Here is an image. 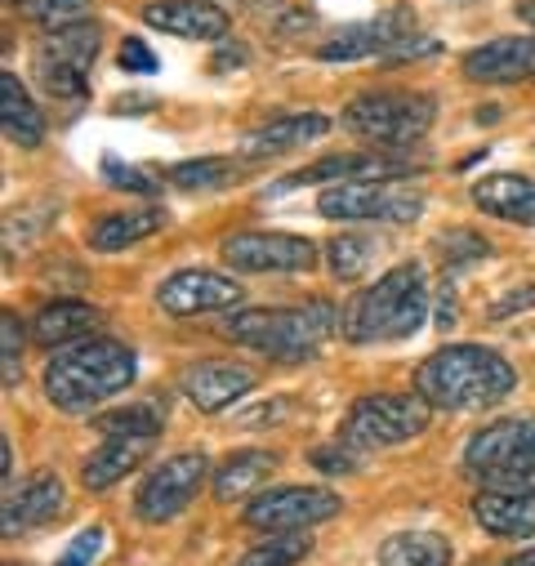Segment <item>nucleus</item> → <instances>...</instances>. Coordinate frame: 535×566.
I'll return each mask as SVG.
<instances>
[{
  "label": "nucleus",
  "instance_id": "nucleus-33",
  "mask_svg": "<svg viewBox=\"0 0 535 566\" xmlns=\"http://www.w3.org/2000/svg\"><path fill=\"white\" fill-rule=\"evenodd\" d=\"M14 10L41 28H63V23H81L90 14V0H14Z\"/></svg>",
  "mask_w": 535,
  "mask_h": 566
},
{
  "label": "nucleus",
  "instance_id": "nucleus-12",
  "mask_svg": "<svg viewBox=\"0 0 535 566\" xmlns=\"http://www.w3.org/2000/svg\"><path fill=\"white\" fill-rule=\"evenodd\" d=\"M223 263L237 272H308L317 245L295 232H237L223 241Z\"/></svg>",
  "mask_w": 535,
  "mask_h": 566
},
{
  "label": "nucleus",
  "instance_id": "nucleus-11",
  "mask_svg": "<svg viewBox=\"0 0 535 566\" xmlns=\"http://www.w3.org/2000/svg\"><path fill=\"white\" fill-rule=\"evenodd\" d=\"M206 482V455L201 451H183V455H170L161 460L144 482H139V495H134V513L144 522H170L179 517L197 491Z\"/></svg>",
  "mask_w": 535,
  "mask_h": 566
},
{
  "label": "nucleus",
  "instance_id": "nucleus-42",
  "mask_svg": "<svg viewBox=\"0 0 535 566\" xmlns=\"http://www.w3.org/2000/svg\"><path fill=\"white\" fill-rule=\"evenodd\" d=\"M313 464H317L322 473H353V469H357L344 447H339V451H335V447H317V451H313Z\"/></svg>",
  "mask_w": 535,
  "mask_h": 566
},
{
  "label": "nucleus",
  "instance_id": "nucleus-8",
  "mask_svg": "<svg viewBox=\"0 0 535 566\" xmlns=\"http://www.w3.org/2000/svg\"><path fill=\"white\" fill-rule=\"evenodd\" d=\"M464 469L500 491H522L535 478V419H500L464 447Z\"/></svg>",
  "mask_w": 535,
  "mask_h": 566
},
{
  "label": "nucleus",
  "instance_id": "nucleus-1",
  "mask_svg": "<svg viewBox=\"0 0 535 566\" xmlns=\"http://www.w3.org/2000/svg\"><path fill=\"white\" fill-rule=\"evenodd\" d=\"M424 317H429L424 268L397 263L344 304L339 335L348 344H392V339H411L424 326Z\"/></svg>",
  "mask_w": 535,
  "mask_h": 566
},
{
  "label": "nucleus",
  "instance_id": "nucleus-46",
  "mask_svg": "<svg viewBox=\"0 0 535 566\" xmlns=\"http://www.w3.org/2000/svg\"><path fill=\"white\" fill-rule=\"evenodd\" d=\"M517 19H522V23H531V28H535V0H526V6H517Z\"/></svg>",
  "mask_w": 535,
  "mask_h": 566
},
{
  "label": "nucleus",
  "instance_id": "nucleus-27",
  "mask_svg": "<svg viewBox=\"0 0 535 566\" xmlns=\"http://www.w3.org/2000/svg\"><path fill=\"white\" fill-rule=\"evenodd\" d=\"M379 566H451V539L442 531H392L379 544Z\"/></svg>",
  "mask_w": 535,
  "mask_h": 566
},
{
  "label": "nucleus",
  "instance_id": "nucleus-43",
  "mask_svg": "<svg viewBox=\"0 0 535 566\" xmlns=\"http://www.w3.org/2000/svg\"><path fill=\"white\" fill-rule=\"evenodd\" d=\"M438 326L447 331V326H455V295L451 291H442V308H438Z\"/></svg>",
  "mask_w": 535,
  "mask_h": 566
},
{
  "label": "nucleus",
  "instance_id": "nucleus-26",
  "mask_svg": "<svg viewBox=\"0 0 535 566\" xmlns=\"http://www.w3.org/2000/svg\"><path fill=\"white\" fill-rule=\"evenodd\" d=\"M277 473V455L273 451H237L219 464L214 473V500L232 504V500H245V495H259L263 482Z\"/></svg>",
  "mask_w": 535,
  "mask_h": 566
},
{
  "label": "nucleus",
  "instance_id": "nucleus-15",
  "mask_svg": "<svg viewBox=\"0 0 535 566\" xmlns=\"http://www.w3.org/2000/svg\"><path fill=\"white\" fill-rule=\"evenodd\" d=\"M259 384V375L245 366V361H192L179 370V392L206 410V415H219L228 410L237 397H245L250 388Z\"/></svg>",
  "mask_w": 535,
  "mask_h": 566
},
{
  "label": "nucleus",
  "instance_id": "nucleus-32",
  "mask_svg": "<svg viewBox=\"0 0 535 566\" xmlns=\"http://www.w3.org/2000/svg\"><path fill=\"white\" fill-rule=\"evenodd\" d=\"M228 175H232V161H223V157H201V161H183V166L166 170V184H175V188H183V192H201V188L228 184Z\"/></svg>",
  "mask_w": 535,
  "mask_h": 566
},
{
  "label": "nucleus",
  "instance_id": "nucleus-6",
  "mask_svg": "<svg viewBox=\"0 0 535 566\" xmlns=\"http://www.w3.org/2000/svg\"><path fill=\"white\" fill-rule=\"evenodd\" d=\"M438 103L424 90H379V94H357L344 107V125L361 138H375L379 148H407L433 129Z\"/></svg>",
  "mask_w": 535,
  "mask_h": 566
},
{
  "label": "nucleus",
  "instance_id": "nucleus-37",
  "mask_svg": "<svg viewBox=\"0 0 535 566\" xmlns=\"http://www.w3.org/2000/svg\"><path fill=\"white\" fill-rule=\"evenodd\" d=\"M98 548H103V526H85V531L63 548V557H59L54 566H90V562L98 557Z\"/></svg>",
  "mask_w": 535,
  "mask_h": 566
},
{
  "label": "nucleus",
  "instance_id": "nucleus-3",
  "mask_svg": "<svg viewBox=\"0 0 535 566\" xmlns=\"http://www.w3.org/2000/svg\"><path fill=\"white\" fill-rule=\"evenodd\" d=\"M139 375L134 348L116 339H85L50 357L45 366V397L63 410H94L98 401L125 392Z\"/></svg>",
  "mask_w": 535,
  "mask_h": 566
},
{
  "label": "nucleus",
  "instance_id": "nucleus-28",
  "mask_svg": "<svg viewBox=\"0 0 535 566\" xmlns=\"http://www.w3.org/2000/svg\"><path fill=\"white\" fill-rule=\"evenodd\" d=\"M144 447H148V442H134V438H107V442H103V447L81 464V482H85L90 491H107V486H116L125 473L139 469Z\"/></svg>",
  "mask_w": 535,
  "mask_h": 566
},
{
  "label": "nucleus",
  "instance_id": "nucleus-30",
  "mask_svg": "<svg viewBox=\"0 0 535 566\" xmlns=\"http://www.w3.org/2000/svg\"><path fill=\"white\" fill-rule=\"evenodd\" d=\"M94 429L107 438H134V442H148L161 433V410L153 401H134L125 410H107L103 419H94Z\"/></svg>",
  "mask_w": 535,
  "mask_h": 566
},
{
  "label": "nucleus",
  "instance_id": "nucleus-23",
  "mask_svg": "<svg viewBox=\"0 0 535 566\" xmlns=\"http://www.w3.org/2000/svg\"><path fill=\"white\" fill-rule=\"evenodd\" d=\"M161 228H166V210H157V206L116 210V214H107V219H98V223L90 228V250L116 254V250H129V245L157 237Z\"/></svg>",
  "mask_w": 535,
  "mask_h": 566
},
{
  "label": "nucleus",
  "instance_id": "nucleus-5",
  "mask_svg": "<svg viewBox=\"0 0 535 566\" xmlns=\"http://www.w3.org/2000/svg\"><path fill=\"white\" fill-rule=\"evenodd\" d=\"M103 50V28L90 19L81 23H63L54 32L41 36L36 54H32V72L41 81V90L54 103H85L90 98V67Z\"/></svg>",
  "mask_w": 535,
  "mask_h": 566
},
{
  "label": "nucleus",
  "instance_id": "nucleus-36",
  "mask_svg": "<svg viewBox=\"0 0 535 566\" xmlns=\"http://www.w3.org/2000/svg\"><path fill=\"white\" fill-rule=\"evenodd\" d=\"M103 179L112 188H125V192H153L157 188V179H148L139 166H129L120 157H103Z\"/></svg>",
  "mask_w": 535,
  "mask_h": 566
},
{
  "label": "nucleus",
  "instance_id": "nucleus-31",
  "mask_svg": "<svg viewBox=\"0 0 535 566\" xmlns=\"http://www.w3.org/2000/svg\"><path fill=\"white\" fill-rule=\"evenodd\" d=\"M313 553L308 531H286V535H268L263 544H254L250 553H241L237 566H300Z\"/></svg>",
  "mask_w": 535,
  "mask_h": 566
},
{
  "label": "nucleus",
  "instance_id": "nucleus-18",
  "mask_svg": "<svg viewBox=\"0 0 535 566\" xmlns=\"http://www.w3.org/2000/svg\"><path fill=\"white\" fill-rule=\"evenodd\" d=\"M464 72L486 85H508L535 76V36H495L464 54Z\"/></svg>",
  "mask_w": 535,
  "mask_h": 566
},
{
  "label": "nucleus",
  "instance_id": "nucleus-24",
  "mask_svg": "<svg viewBox=\"0 0 535 566\" xmlns=\"http://www.w3.org/2000/svg\"><path fill=\"white\" fill-rule=\"evenodd\" d=\"M98 322H103L98 308L76 304V300H59V304H50V308H41V313L32 317V339H36L41 348L85 344V335H90Z\"/></svg>",
  "mask_w": 535,
  "mask_h": 566
},
{
  "label": "nucleus",
  "instance_id": "nucleus-21",
  "mask_svg": "<svg viewBox=\"0 0 535 566\" xmlns=\"http://www.w3.org/2000/svg\"><path fill=\"white\" fill-rule=\"evenodd\" d=\"M473 517L495 539H535V491H482Z\"/></svg>",
  "mask_w": 535,
  "mask_h": 566
},
{
  "label": "nucleus",
  "instance_id": "nucleus-20",
  "mask_svg": "<svg viewBox=\"0 0 535 566\" xmlns=\"http://www.w3.org/2000/svg\"><path fill=\"white\" fill-rule=\"evenodd\" d=\"M473 206L504 223H535V179L517 170L486 175L482 184H473Z\"/></svg>",
  "mask_w": 535,
  "mask_h": 566
},
{
  "label": "nucleus",
  "instance_id": "nucleus-35",
  "mask_svg": "<svg viewBox=\"0 0 535 566\" xmlns=\"http://www.w3.org/2000/svg\"><path fill=\"white\" fill-rule=\"evenodd\" d=\"M0 361H6V388H14L19 384V361H23V331H19L14 313L0 317Z\"/></svg>",
  "mask_w": 535,
  "mask_h": 566
},
{
  "label": "nucleus",
  "instance_id": "nucleus-10",
  "mask_svg": "<svg viewBox=\"0 0 535 566\" xmlns=\"http://www.w3.org/2000/svg\"><path fill=\"white\" fill-rule=\"evenodd\" d=\"M335 513H339V495H331L326 486H277L245 504V526L286 535V531H308Z\"/></svg>",
  "mask_w": 535,
  "mask_h": 566
},
{
  "label": "nucleus",
  "instance_id": "nucleus-22",
  "mask_svg": "<svg viewBox=\"0 0 535 566\" xmlns=\"http://www.w3.org/2000/svg\"><path fill=\"white\" fill-rule=\"evenodd\" d=\"M388 175H401V166L392 157H379V153H339V157H326L308 170H295L291 179H282L273 192H291V188H308V184H348V179H388Z\"/></svg>",
  "mask_w": 535,
  "mask_h": 566
},
{
  "label": "nucleus",
  "instance_id": "nucleus-39",
  "mask_svg": "<svg viewBox=\"0 0 535 566\" xmlns=\"http://www.w3.org/2000/svg\"><path fill=\"white\" fill-rule=\"evenodd\" d=\"M526 308H535V281H531V286H522V291L500 295V300L491 304V322H508V317H517V313H526Z\"/></svg>",
  "mask_w": 535,
  "mask_h": 566
},
{
  "label": "nucleus",
  "instance_id": "nucleus-17",
  "mask_svg": "<svg viewBox=\"0 0 535 566\" xmlns=\"http://www.w3.org/2000/svg\"><path fill=\"white\" fill-rule=\"evenodd\" d=\"M67 495H63V482L54 473H36L28 478L23 486H10L6 491V509H0V526H6V535H23L32 526H45L63 513Z\"/></svg>",
  "mask_w": 535,
  "mask_h": 566
},
{
  "label": "nucleus",
  "instance_id": "nucleus-29",
  "mask_svg": "<svg viewBox=\"0 0 535 566\" xmlns=\"http://www.w3.org/2000/svg\"><path fill=\"white\" fill-rule=\"evenodd\" d=\"M379 250H384V241H375L366 232H339L326 241V263H331L335 281H361L375 268Z\"/></svg>",
  "mask_w": 535,
  "mask_h": 566
},
{
  "label": "nucleus",
  "instance_id": "nucleus-13",
  "mask_svg": "<svg viewBox=\"0 0 535 566\" xmlns=\"http://www.w3.org/2000/svg\"><path fill=\"white\" fill-rule=\"evenodd\" d=\"M241 281L210 272V268H183L157 286V304L170 317H197V313H232L241 304Z\"/></svg>",
  "mask_w": 535,
  "mask_h": 566
},
{
  "label": "nucleus",
  "instance_id": "nucleus-9",
  "mask_svg": "<svg viewBox=\"0 0 535 566\" xmlns=\"http://www.w3.org/2000/svg\"><path fill=\"white\" fill-rule=\"evenodd\" d=\"M317 214L339 223H416L424 214V192L392 179H348L317 197Z\"/></svg>",
  "mask_w": 535,
  "mask_h": 566
},
{
  "label": "nucleus",
  "instance_id": "nucleus-2",
  "mask_svg": "<svg viewBox=\"0 0 535 566\" xmlns=\"http://www.w3.org/2000/svg\"><path fill=\"white\" fill-rule=\"evenodd\" d=\"M517 388V370L482 344H447L416 370V392L438 410L495 406Z\"/></svg>",
  "mask_w": 535,
  "mask_h": 566
},
{
  "label": "nucleus",
  "instance_id": "nucleus-25",
  "mask_svg": "<svg viewBox=\"0 0 535 566\" xmlns=\"http://www.w3.org/2000/svg\"><path fill=\"white\" fill-rule=\"evenodd\" d=\"M0 125H6V138L14 148H41L45 138V116L14 72L0 76Z\"/></svg>",
  "mask_w": 535,
  "mask_h": 566
},
{
  "label": "nucleus",
  "instance_id": "nucleus-41",
  "mask_svg": "<svg viewBox=\"0 0 535 566\" xmlns=\"http://www.w3.org/2000/svg\"><path fill=\"white\" fill-rule=\"evenodd\" d=\"M120 67H125V72H157V54H153L139 36H129V41L120 45Z\"/></svg>",
  "mask_w": 535,
  "mask_h": 566
},
{
  "label": "nucleus",
  "instance_id": "nucleus-34",
  "mask_svg": "<svg viewBox=\"0 0 535 566\" xmlns=\"http://www.w3.org/2000/svg\"><path fill=\"white\" fill-rule=\"evenodd\" d=\"M438 254H442L447 268H464V263L486 259V254H491V241H486L482 232H473V228H447V232L438 237Z\"/></svg>",
  "mask_w": 535,
  "mask_h": 566
},
{
  "label": "nucleus",
  "instance_id": "nucleus-16",
  "mask_svg": "<svg viewBox=\"0 0 535 566\" xmlns=\"http://www.w3.org/2000/svg\"><path fill=\"white\" fill-rule=\"evenodd\" d=\"M144 23L183 41H228L232 19L214 0H153L144 10Z\"/></svg>",
  "mask_w": 535,
  "mask_h": 566
},
{
  "label": "nucleus",
  "instance_id": "nucleus-14",
  "mask_svg": "<svg viewBox=\"0 0 535 566\" xmlns=\"http://www.w3.org/2000/svg\"><path fill=\"white\" fill-rule=\"evenodd\" d=\"M411 32H416V14H411L407 6H392V10H384V14H375V19H366V23H348V28H339V32L317 50V59H322V63L384 59L397 41H407Z\"/></svg>",
  "mask_w": 535,
  "mask_h": 566
},
{
  "label": "nucleus",
  "instance_id": "nucleus-47",
  "mask_svg": "<svg viewBox=\"0 0 535 566\" xmlns=\"http://www.w3.org/2000/svg\"><path fill=\"white\" fill-rule=\"evenodd\" d=\"M504 566H535V548H531V553H517V557L504 562Z\"/></svg>",
  "mask_w": 535,
  "mask_h": 566
},
{
  "label": "nucleus",
  "instance_id": "nucleus-19",
  "mask_svg": "<svg viewBox=\"0 0 535 566\" xmlns=\"http://www.w3.org/2000/svg\"><path fill=\"white\" fill-rule=\"evenodd\" d=\"M331 129V120L322 112H300V116H282V120H268L263 129H250L241 138V157L245 161H263V157H282L295 153L313 138H322Z\"/></svg>",
  "mask_w": 535,
  "mask_h": 566
},
{
  "label": "nucleus",
  "instance_id": "nucleus-7",
  "mask_svg": "<svg viewBox=\"0 0 535 566\" xmlns=\"http://www.w3.org/2000/svg\"><path fill=\"white\" fill-rule=\"evenodd\" d=\"M429 419H433V406L420 392H370V397H357L344 415V447L379 451V447L411 442L429 429Z\"/></svg>",
  "mask_w": 535,
  "mask_h": 566
},
{
  "label": "nucleus",
  "instance_id": "nucleus-44",
  "mask_svg": "<svg viewBox=\"0 0 535 566\" xmlns=\"http://www.w3.org/2000/svg\"><path fill=\"white\" fill-rule=\"evenodd\" d=\"M228 63H245V50L237 45V50H223V54L214 59V67H219V72H228Z\"/></svg>",
  "mask_w": 535,
  "mask_h": 566
},
{
  "label": "nucleus",
  "instance_id": "nucleus-38",
  "mask_svg": "<svg viewBox=\"0 0 535 566\" xmlns=\"http://www.w3.org/2000/svg\"><path fill=\"white\" fill-rule=\"evenodd\" d=\"M438 50H442V45H438L433 36H420V32H411L407 41H397V45H392V50H388L379 63H407V59L416 63V59H424V54H438Z\"/></svg>",
  "mask_w": 535,
  "mask_h": 566
},
{
  "label": "nucleus",
  "instance_id": "nucleus-45",
  "mask_svg": "<svg viewBox=\"0 0 535 566\" xmlns=\"http://www.w3.org/2000/svg\"><path fill=\"white\" fill-rule=\"evenodd\" d=\"M10 469H14V451H10V442H0V473L10 478Z\"/></svg>",
  "mask_w": 535,
  "mask_h": 566
},
{
  "label": "nucleus",
  "instance_id": "nucleus-40",
  "mask_svg": "<svg viewBox=\"0 0 535 566\" xmlns=\"http://www.w3.org/2000/svg\"><path fill=\"white\" fill-rule=\"evenodd\" d=\"M291 415V401H268V406H254V410H245L237 423L241 429H277V423Z\"/></svg>",
  "mask_w": 535,
  "mask_h": 566
},
{
  "label": "nucleus",
  "instance_id": "nucleus-4",
  "mask_svg": "<svg viewBox=\"0 0 535 566\" xmlns=\"http://www.w3.org/2000/svg\"><path fill=\"white\" fill-rule=\"evenodd\" d=\"M339 326V313L331 304H304V308H250L232 313L223 322V335L232 344H245L254 353H268L277 361H304L322 348V339Z\"/></svg>",
  "mask_w": 535,
  "mask_h": 566
}]
</instances>
